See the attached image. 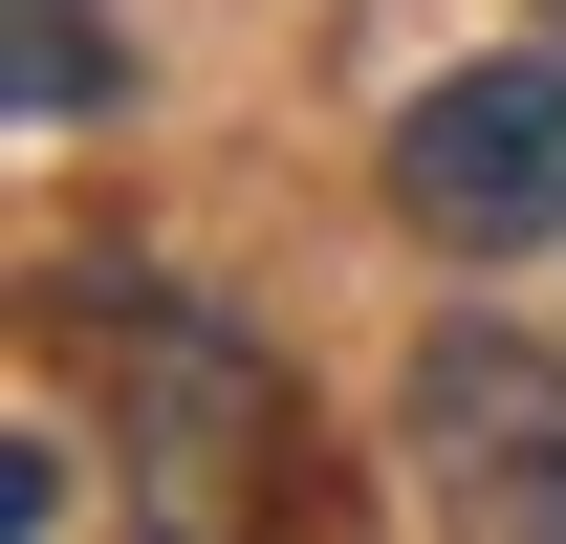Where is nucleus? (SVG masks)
<instances>
[{
	"mask_svg": "<svg viewBox=\"0 0 566 544\" xmlns=\"http://www.w3.org/2000/svg\"><path fill=\"white\" fill-rule=\"evenodd\" d=\"M109 370H132L153 501H175V523H240V501H262V458H283V370L218 327L197 283H132V305H109Z\"/></svg>",
	"mask_w": 566,
	"mask_h": 544,
	"instance_id": "nucleus-3",
	"label": "nucleus"
},
{
	"mask_svg": "<svg viewBox=\"0 0 566 544\" xmlns=\"http://www.w3.org/2000/svg\"><path fill=\"white\" fill-rule=\"evenodd\" d=\"M109 87H132V22L109 0H0V109L22 132H109Z\"/></svg>",
	"mask_w": 566,
	"mask_h": 544,
	"instance_id": "nucleus-4",
	"label": "nucleus"
},
{
	"mask_svg": "<svg viewBox=\"0 0 566 544\" xmlns=\"http://www.w3.org/2000/svg\"><path fill=\"white\" fill-rule=\"evenodd\" d=\"M0 523H22V544H66V523H87V458H66V414H22V436H0Z\"/></svg>",
	"mask_w": 566,
	"mask_h": 544,
	"instance_id": "nucleus-5",
	"label": "nucleus"
},
{
	"mask_svg": "<svg viewBox=\"0 0 566 544\" xmlns=\"http://www.w3.org/2000/svg\"><path fill=\"white\" fill-rule=\"evenodd\" d=\"M392 218L436 262H545L566 240V44H501V66H436L392 109Z\"/></svg>",
	"mask_w": 566,
	"mask_h": 544,
	"instance_id": "nucleus-1",
	"label": "nucleus"
},
{
	"mask_svg": "<svg viewBox=\"0 0 566 544\" xmlns=\"http://www.w3.org/2000/svg\"><path fill=\"white\" fill-rule=\"evenodd\" d=\"M392 458H415L436 523L566 544V348H523V327H436L415 370H392Z\"/></svg>",
	"mask_w": 566,
	"mask_h": 544,
	"instance_id": "nucleus-2",
	"label": "nucleus"
}]
</instances>
